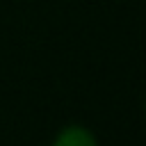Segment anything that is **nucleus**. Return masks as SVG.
Returning <instances> with one entry per match:
<instances>
[{
  "label": "nucleus",
  "mask_w": 146,
  "mask_h": 146,
  "mask_svg": "<svg viewBox=\"0 0 146 146\" xmlns=\"http://www.w3.org/2000/svg\"><path fill=\"white\" fill-rule=\"evenodd\" d=\"M50 146H98V137L91 128L82 123H68L59 128V132L52 137Z\"/></svg>",
  "instance_id": "1"
}]
</instances>
